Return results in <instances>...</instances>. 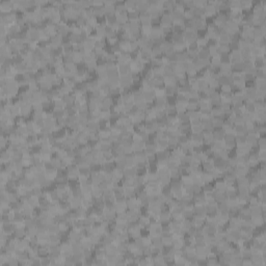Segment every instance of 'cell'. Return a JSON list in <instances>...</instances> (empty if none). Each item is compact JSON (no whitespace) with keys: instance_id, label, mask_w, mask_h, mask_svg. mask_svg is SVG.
<instances>
[{"instance_id":"6da1fadb","label":"cell","mask_w":266,"mask_h":266,"mask_svg":"<svg viewBox=\"0 0 266 266\" xmlns=\"http://www.w3.org/2000/svg\"><path fill=\"white\" fill-rule=\"evenodd\" d=\"M197 31L196 29H191V30H184L183 31V39L186 42V44L197 42Z\"/></svg>"},{"instance_id":"7a4b0ae2","label":"cell","mask_w":266,"mask_h":266,"mask_svg":"<svg viewBox=\"0 0 266 266\" xmlns=\"http://www.w3.org/2000/svg\"><path fill=\"white\" fill-rule=\"evenodd\" d=\"M133 84L132 76L131 74H127V75H120V86L123 91L127 90Z\"/></svg>"},{"instance_id":"3957f363","label":"cell","mask_w":266,"mask_h":266,"mask_svg":"<svg viewBox=\"0 0 266 266\" xmlns=\"http://www.w3.org/2000/svg\"><path fill=\"white\" fill-rule=\"evenodd\" d=\"M174 24L173 18L171 16V11L163 13L160 19V26L161 27H172Z\"/></svg>"},{"instance_id":"277c9868","label":"cell","mask_w":266,"mask_h":266,"mask_svg":"<svg viewBox=\"0 0 266 266\" xmlns=\"http://www.w3.org/2000/svg\"><path fill=\"white\" fill-rule=\"evenodd\" d=\"M15 10V4L14 1L11 0H3L0 3V11H3V13H8V11Z\"/></svg>"},{"instance_id":"5b68a950","label":"cell","mask_w":266,"mask_h":266,"mask_svg":"<svg viewBox=\"0 0 266 266\" xmlns=\"http://www.w3.org/2000/svg\"><path fill=\"white\" fill-rule=\"evenodd\" d=\"M126 214H127V218H128V223L137 221L138 218L140 216V209H138V210H131V209H128V210L126 211Z\"/></svg>"},{"instance_id":"8992f818","label":"cell","mask_w":266,"mask_h":266,"mask_svg":"<svg viewBox=\"0 0 266 266\" xmlns=\"http://www.w3.org/2000/svg\"><path fill=\"white\" fill-rule=\"evenodd\" d=\"M193 25L194 29L197 30H202V29L207 27V22L205 18H193Z\"/></svg>"},{"instance_id":"52a82bcc","label":"cell","mask_w":266,"mask_h":266,"mask_svg":"<svg viewBox=\"0 0 266 266\" xmlns=\"http://www.w3.org/2000/svg\"><path fill=\"white\" fill-rule=\"evenodd\" d=\"M193 203L194 205H206L207 199L205 197V193L203 191L193 194Z\"/></svg>"},{"instance_id":"ba28073f","label":"cell","mask_w":266,"mask_h":266,"mask_svg":"<svg viewBox=\"0 0 266 266\" xmlns=\"http://www.w3.org/2000/svg\"><path fill=\"white\" fill-rule=\"evenodd\" d=\"M126 205H127V209H131V210H138L140 208V205L138 203V201L136 197H130V199H127L126 201Z\"/></svg>"},{"instance_id":"9c48e42d","label":"cell","mask_w":266,"mask_h":266,"mask_svg":"<svg viewBox=\"0 0 266 266\" xmlns=\"http://www.w3.org/2000/svg\"><path fill=\"white\" fill-rule=\"evenodd\" d=\"M82 238H83V236H82L81 232L76 231V230H73L69 234V236H68V239L71 242H80L82 240Z\"/></svg>"},{"instance_id":"30bf717a","label":"cell","mask_w":266,"mask_h":266,"mask_svg":"<svg viewBox=\"0 0 266 266\" xmlns=\"http://www.w3.org/2000/svg\"><path fill=\"white\" fill-rule=\"evenodd\" d=\"M229 56H230V60H231V64H234V63H238V61H241L242 60V57H241V53H240V50H231V52L229 53Z\"/></svg>"},{"instance_id":"8fae6325","label":"cell","mask_w":266,"mask_h":266,"mask_svg":"<svg viewBox=\"0 0 266 266\" xmlns=\"http://www.w3.org/2000/svg\"><path fill=\"white\" fill-rule=\"evenodd\" d=\"M147 155H155L157 152V147H156L155 141H148L146 143V148H144Z\"/></svg>"},{"instance_id":"7c38bea8","label":"cell","mask_w":266,"mask_h":266,"mask_svg":"<svg viewBox=\"0 0 266 266\" xmlns=\"http://www.w3.org/2000/svg\"><path fill=\"white\" fill-rule=\"evenodd\" d=\"M136 175H137V172H136V168L134 166L126 167L125 170H124V178H126V179L132 180L136 177Z\"/></svg>"},{"instance_id":"4fadbf2b","label":"cell","mask_w":266,"mask_h":266,"mask_svg":"<svg viewBox=\"0 0 266 266\" xmlns=\"http://www.w3.org/2000/svg\"><path fill=\"white\" fill-rule=\"evenodd\" d=\"M133 155H134L135 158V162H144L147 161V153L144 150L141 151H136V152H133Z\"/></svg>"},{"instance_id":"5bb4252c","label":"cell","mask_w":266,"mask_h":266,"mask_svg":"<svg viewBox=\"0 0 266 266\" xmlns=\"http://www.w3.org/2000/svg\"><path fill=\"white\" fill-rule=\"evenodd\" d=\"M117 70H119V74L120 75H127V74H131V67H130V64H117Z\"/></svg>"},{"instance_id":"9a60e30c","label":"cell","mask_w":266,"mask_h":266,"mask_svg":"<svg viewBox=\"0 0 266 266\" xmlns=\"http://www.w3.org/2000/svg\"><path fill=\"white\" fill-rule=\"evenodd\" d=\"M156 98V95H155V91H144V100L146 101L147 103H152L154 101V99Z\"/></svg>"},{"instance_id":"2e32d148","label":"cell","mask_w":266,"mask_h":266,"mask_svg":"<svg viewBox=\"0 0 266 266\" xmlns=\"http://www.w3.org/2000/svg\"><path fill=\"white\" fill-rule=\"evenodd\" d=\"M156 147H157V151H163L168 149V144L167 140H161V138H156L155 140Z\"/></svg>"},{"instance_id":"e0dca14e","label":"cell","mask_w":266,"mask_h":266,"mask_svg":"<svg viewBox=\"0 0 266 266\" xmlns=\"http://www.w3.org/2000/svg\"><path fill=\"white\" fill-rule=\"evenodd\" d=\"M205 10V17H210V16H213V15L216 14V8L214 7V5L211 3V2H208L207 5L204 7Z\"/></svg>"},{"instance_id":"ac0fdd59","label":"cell","mask_w":266,"mask_h":266,"mask_svg":"<svg viewBox=\"0 0 266 266\" xmlns=\"http://www.w3.org/2000/svg\"><path fill=\"white\" fill-rule=\"evenodd\" d=\"M81 199L82 197H71L70 199V205H71V208L72 209H77V208H80L81 207Z\"/></svg>"},{"instance_id":"d6986e66","label":"cell","mask_w":266,"mask_h":266,"mask_svg":"<svg viewBox=\"0 0 266 266\" xmlns=\"http://www.w3.org/2000/svg\"><path fill=\"white\" fill-rule=\"evenodd\" d=\"M124 194H125L126 199H130L136 194V191L133 186H127V187H124Z\"/></svg>"},{"instance_id":"ffe728a7","label":"cell","mask_w":266,"mask_h":266,"mask_svg":"<svg viewBox=\"0 0 266 266\" xmlns=\"http://www.w3.org/2000/svg\"><path fill=\"white\" fill-rule=\"evenodd\" d=\"M14 236L16 237L17 239H23V238H26V228L23 227V228H17L16 231L14 233Z\"/></svg>"},{"instance_id":"44dd1931","label":"cell","mask_w":266,"mask_h":266,"mask_svg":"<svg viewBox=\"0 0 266 266\" xmlns=\"http://www.w3.org/2000/svg\"><path fill=\"white\" fill-rule=\"evenodd\" d=\"M106 25L109 26V27H113L114 25L117 24V16L116 14L113 15H108L106 16Z\"/></svg>"},{"instance_id":"7402d4cb","label":"cell","mask_w":266,"mask_h":266,"mask_svg":"<svg viewBox=\"0 0 266 266\" xmlns=\"http://www.w3.org/2000/svg\"><path fill=\"white\" fill-rule=\"evenodd\" d=\"M146 148V143L143 140H138V141H133L132 143V149L133 152H136V151H141L144 150Z\"/></svg>"},{"instance_id":"603a6c76","label":"cell","mask_w":266,"mask_h":266,"mask_svg":"<svg viewBox=\"0 0 266 266\" xmlns=\"http://www.w3.org/2000/svg\"><path fill=\"white\" fill-rule=\"evenodd\" d=\"M48 233L49 234H58L60 233V224L55 221L48 224Z\"/></svg>"},{"instance_id":"cb8c5ba5","label":"cell","mask_w":266,"mask_h":266,"mask_svg":"<svg viewBox=\"0 0 266 266\" xmlns=\"http://www.w3.org/2000/svg\"><path fill=\"white\" fill-rule=\"evenodd\" d=\"M136 8L140 11L149 10V1H146V0H138V1H136Z\"/></svg>"},{"instance_id":"d4e9b609","label":"cell","mask_w":266,"mask_h":266,"mask_svg":"<svg viewBox=\"0 0 266 266\" xmlns=\"http://www.w3.org/2000/svg\"><path fill=\"white\" fill-rule=\"evenodd\" d=\"M235 143L236 146H243L246 144V135L245 134H237L235 135Z\"/></svg>"},{"instance_id":"484cf974","label":"cell","mask_w":266,"mask_h":266,"mask_svg":"<svg viewBox=\"0 0 266 266\" xmlns=\"http://www.w3.org/2000/svg\"><path fill=\"white\" fill-rule=\"evenodd\" d=\"M214 190L218 191V193H224L227 189V184L224 183V181L223 180V181H217L216 183H215L214 185Z\"/></svg>"},{"instance_id":"4316f807","label":"cell","mask_w":266,"mask_h":266,"mask_svg":"<svg viewBox=\"0 0 266 266\" xmlns=\"http://www.w3.org/2000/svg\"><path fill=\"white\" fill-rule=\"evenodd\" d=\"M244 107V111L246 112H255L256 108H255V103L254 101H250V100H246L243 105Z\"/></svg>"},{"instance_id":"83f0119b","label":"cell","mask_w":266,"mask_h":266,"mask_svg":"<svg viewBox=\"0 0 266 266\" xmlns=\"http://www.w3.org/2000/svg\"><path fill=\"white\" fill-rule=\"evenodd\" d=\"M93 11H94V16L96 18L104 16L105 15L104 5H101V7H93Z\"/></svg>"},{"instance_id":"f1b7e54d","label":"cell","mask_w":266,"mask_h":266,"mask_svg":"<svg viewBox=\"0 0 266 266\" xmlns=\"http://www.w3.org/2000/svg\"><path fill=\"white\" fill-rule=\"evenodd\" d=\"M11 158V153L10 151H2L1 153V163H8Z\"/></svg>"},{"instance_id":"f546056e","label":"cell","mask_w":266,"mask_h":266,"mask_svg":"<svg viewBox=\"0 0 266 266\" xmlns=\"http://www.w3.org/2000/svg\"><path fill=\"white\" fill-rule=\"evenodd\" d=\"M76 24H77L79 27L84 28L85 26L87 25V18L84 17L83 15H80V16L77 18V20H76Z\"/></svg>"},{"instance_id":"4dcf8cb0","label":"cell","mask_w":266,"mask_h":266,"mask_svg":"<svg viewBox=\"0 0 266 266\" xmlns=\"http://www.w3.org/2000/svg\"><path fill=\"white\" fill-rule=\"evenodd\" d=\"M186 113L189 117V120H197V119H201V114L199 109L197 110H186Z\"/></svg>"},{"instance_id":"1f68e13d","label":"cell","mask_w":266,"mask_h":266,"mask_svg":"<svg viewBox=\"0 0 266 266\" xmlns=\"http://www.w3.org/2000/svg\"><path fill=\"white\" fill-rule=\"evenodd\" d=\"M193 226L196 227V228H202L204 224H205V218L193 216Z\"/></svg>"},{"instance_id":"d6a6232c","label":"cell","mask_w":266,"mask_h":266,"mask_svg":"<svg viewBox=\"0 0 266 266\" xmlns=\"http://www.w3.org/2000/svg\"><path fill=\"white\" fill-rule=\"evenodd\" d=\"M177 117H178V121H179L180 123H188V122H190V120H189V117L187 116L186 111H184V112H178V113H177Z\"/></svg>"},{"instance_id":"836d02e7","label":"cell","mask_w":266,"mask_h":266,"mask_svg":"<svg viewBox=\"0 0 266 266\" xmlns=\"http://www.w3.org/2000/svg\"><path fill=\"white\" fill-rule=\"evenodd\" d=\"M233 130H234L235 135H237V134H245L246 135V128H245L244 125H235Z\"/></svg>"},{"instance_id":"e575fe53","label":"cell","mask_w":266,"mask_h":266,"mask_svg":"<svg viewBox=\"0 0 266 266\" xmlns=\"http://www.w3.org/2000/svg\"><path fill=\"white\" fill-rule=\"evenodd\" d=\"M179 166H180V163L178 161H174V160H171V159H168V160L166 161V167L170 171L178 170Z\"/></svg>"},{"instance_id":"d590c367","label":"cell","mask_w":266,"mask_h":266,"mask_svg":"<svg viewBox=\"0 0 266 266\" xmlns=\"http://www.w3.org/2000/svg\"><path fill=\"white\" fill-rule=\"evenodd\" d=\"M197 71L196 69V67L193 66V64L189 63L187 68H186V74H188L189 76H194V75H197Z\"/></svg>"},{"instance_id":"8d00e7d4","label":"cell","mask_w":266,"mask_h":266,"mask_svg":"<svg viewBox=\"0 0 266 266\" xmlns=\"http://www.w3.org/2000/svg\"><path fill=\"white\" fill-rule=\"evenodd\" d=\"M116 223H128V218H127V214L126 212H123V213H117L116 216Z\"/></svg>"},{"instance_id":"74e56055","label":"cell","mask_w":266,"mask_h":266,"mask_svg":"<svg viewBox=\"0 0 266 266\" xmlns=\"http://www.w3.org/2000/svg\"><path fill=\"white\" fill-rule=\"evenodd\" d=\"M53 105H54L55 109H64L66 108V104L63 101V99H58L53 101Z\"/></svg>"},{"instance_id":"f35d334b","label":"cell","mask_w":266,"mask_h":266,"mask_svg":"<svg viewBox=\"0 0 266 266\" xmlns=\"http://www.w3.org/2000/svg\"><path fill=\"white\" fill-rule=\"evenodd\" d=\"M229 4H230V10H241L240 1L239 0H232V1L229 2Z\"/></svg>"},{"instance_id":"ab89813d","label":"cell","mask_w":266,"mask_h":266,"mask_svg":"<svg viewBox=\"0 0 266 266\" xmlns=\"http://www.w3.org/2000/svg\"><path fill=\"white\" fill-rule=\"evenodd\" d=\"M125 7L128 11H132L136 8V1L135 0H127L125 2Z\"/></svg>"},{"instance_id":"60d3db41","label":"cell","mask_w":266,"mask_h":266,"mask_svg":"<svg viewBox=\"0 0 266 266\" xmlns=\"http://www.w3.org/2000/svg\"><path fill=\"white\" fill-rule=\"evenodd\" d=\"M240 7H241V10L249 11L250 7H252V0H241Z\"/></svg>"},{"instance_id":"b9f144b4","label":"cell","mask_w":266,"mask_h":266,"mask_svg":"<svg viewBox=\"0 0 266 266\" xmlns=\"http://www.w3.org/2000/svg\"><path fill=\"white\" fill-rule=\"evenodd\" d=\"M104 46H105V42L104 40H97L95 42V49H104Z\"/></svg>"},{"instance_id":"7bdbcfd3","label":"cell","mask_w":266,"mask_h":266,"mask_svg":"<svg viewBox=\"0 0 266 266\" xmlns=\"http://www.w3.org/2000/svg\"><path fill=\"white\" fill-rule=\"evenodd\" d=\"M193 2H194V7H203V8L206 7L207 3H208V2L205 1V0H196V1H193Z\"/></svg>"},{"instance_id":"ee69618b","label":"cell","mask_w":266,"mask_h":266,"mask_svg":"<svg viewBox=\"0 0 266 266\" xmlns=\"http://www.w3.org/2000/svg\"><path fill=\"white\" fill-rule=\"evenodd\" d=\"M97 186H98V188H99V189H101L102 191H105L106 189H108V188H109V184H108L107 182L105 181V180H104V181H102L101 183H99V184L97 185Z\"/></svg>"},{"instance_id":"f6af8a7d","label":"cell","mask_w":266,"mask_h":266,"mask_svg":"<svg viewBox=\"0 0 266 266\" xmlns=\"http://www.w3.org/2000/svg\"><path fill=\"white\" fill-rule=\"evenodd\" d=\"M221 93H232V86L230 84L221 85Z\"/></svg>"}]
</instances>
